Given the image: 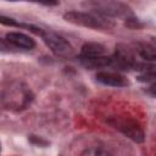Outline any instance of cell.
I'll return each mask as SVG.
<instances>
[{"label":"cell","mask_w":156,"mask_h":156,"mask_svg":"<svg viewBox=\"0 0 156 156\" xmlns=\"http://www.w3.org/2000/svg\"><path fill=\"white\" fill-rule=\"evenodd\" d=\"M82 5L89 12H94L107 18L126 20L133 16L130 7L119 0H85Z\"/></svg>","instance_id":"1"},{"label":"cell","mask_w":156,"mask_h":156,"mask_svg":"<svg viewBox=\"0 0 156 156\" xmlns=\"http://www.w3.org/2000/svg\"><path fill=\"white\" fill-rule=\"evenodd\" d=\"M33 100V94L30 89L22 82L11 83L2 93L1 101L2 105L9 110L20 111L26 108Z\"/></svg>","instance_id":"2"},{"label":"cell","mask_w":156,"mask_h":156,"mask_svg":"<svg viewBox=\"0 0 156 156\" xmlns=\"http://www.w3.org/2000/svg\"><path fill=\"white\" fill-rule=\"evenodd\" d=\"M63 18L73 24L83 26L87 28L94 29H111L115 27V23L104 16H100L94 12H82V11H69L63 15Z\"/></svg>","instance_id":"3"},{"label":"cell","mask_w":156,"mask_h":156,"mask_svg":"<svg viewBox=\"0 0 156 156\" xmlns=\"http://www.w3.org/2000/svg\"><path fill=\"white\" fill-rule=\"evenodd\" d=\"M38 35L41 37L44 43L49 46V49L58 57H69L73 54L72 45L61 35L51 32V30H44L40 28Z\"/></svg>","instance_id":"4"},{"label":"cell","mask_w":156,"mask_h":156,"mask_svg":"<svg viewBox=\"0 0 156 156\" xmlns=\"http://www.w3.org/2000/svg\"><path fill=\"white\" fill-rule=\"evenodd\" d=\"M108 122L110 124H112V127L122 132L124 135H127L132 140L136 143L144 141V132L134 119H130L127 117H113Z\"/></svg>","instance_id":"5"},{"label":"cell","mask_w":156,"mask_h":156,"mask_svg":"<svg viewBox=\"0 0 156 156\" xmlns=\"http://www.w3.org/2000/svg\"><path fill=\"white\" fill-rule=\"evenodd\" d=\"M96 79L105 84V85H110V87H126L129 84L128 79L117 73V72H111V71H101L96 73Z\"/></svg>","instance_id":"6"},{"label":"cell","mask_w":156,"mask_h":156,"mask_svg":"<svg viewBox=\"0 0 156 156\" xmlns=\"http://www.w3.org/2000/svg\"><path fill=\"white\" fill-rule=\"evenodd\" d=\"M6 40L12 44L15 48H21V49H26V50H32L35 46V41L29 38L28 35L20 33V32H10L6 34Z\"/></svg>","instance_id":"7"},{"label":"cell","mask_w":156,"mask_h":156,"mask_svg":"<svg viewBox=\"0 0 156 156\" xmlns=\"http://www.w3.org/2000/svg\"><path fill=\"white\" fill-rule=\"evenodd\" d=\"M80 62L84 67L89 69L95 68H104V67H111V56H98V57H79Z\"/></svg>","instance_id":"8"},{"label":"cell","mask_w":156,"mask_h":156,"mask_svg":"<svg viewBox=\"0 0 156 156\" xmlns=\"http://www.w3.org/2000/svg\"><path fill=\"white\" fill-rule=\"evenodd\" d=\"M104 54L105 48L99 43H85L80 50V57H98Z\"/></svg>","instance_id":"9"},{"label":"cell","mask_w":156,"mask_h":156,"mask_svg":"<svg viewBox=\"0 0 156 156\" xmlns=\"http://www.w3.org/2000/svg\"><path fill=\"white\" fill-rule=\"evenodd\" d=\"M136 52L138 55L144 58L145 61L149 60V61H154L156 58V54H155V48L150 44H140L136 49Z\"/></svg>","instance_id":"10"},{"label":"cell","mask_w":156,"mask_h":156,"mask_svg":"<svg viewBox=\"0 0 156 156\" xmlns=\"http://www.w3.org/2000/svg\"><path fill=\"white\" fill-rule=\"evenodd\" d=\"M126 26L132 28V29H138L141 27V23H139V20L135 18L134 16H130L128 18H126Z\"/></svg>","instance_id":"11"},{"label":"cell","mask_w":156,"mask_h":156,"mask_svg":"<svg viewBox=\"0 0 156 156\" xmlns=\"http://www.w3.org/2000/svg\"><path fill=\"white\" fill-rule=\"evenodd\" d=\"M13 49H15V46L12 44H10L7 40L0 38V52H11V51H13Z\"/></svg>","instance_id":"12"},{"label":"cell","mask_w":156,"mask_h":156,"mask_svg":"<svg viewBox=\"0 0 156 156\" xmlns=\"http://www.w3.org/2000/svg\"><path fill=\"white\" fill-rule=\"evenodd\" d=\"M27 1H32L35 4H41L45 6H56L58 5V0H27Z\"/></svg>","instance_id":"13"},{"label":"cell","mask_w":156,"mask_h":156,"mask_svg":"<svg viewBox=\"0 0 156 156\" xmlns=\"http://www.w3.org/2000/svg\"><path fill=\"white\" fill-rule=\"evenodd\" d=\"M106 154H107L106 151H101L98 149H90V150H87L83 152V155H106Z\"/></svg>","instance_id":"14"},{"label":"cell","mask_w":156,"mask_h":156,"mask_svg":"<svg viewBox=\"0 0 156 156\" xmlns=\"http://www.w3.org/2000/svg\"><path fill=\"white\" fill-rule=\"evenodd\" d=\"M10 1H17V0H10Z\"/></svg>","instance_id":"15"}]
</instances>
